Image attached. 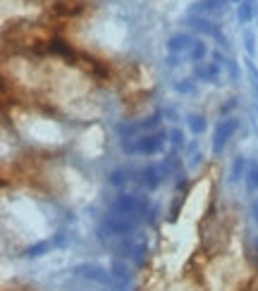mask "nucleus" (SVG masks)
<instances>
[{"instance_id":"f257e3e1","label":"nucleus","mask_w":258,"mask_h":291,"mask_svg":"<svg viewBox=\"0 0 258 291\" xmlns=\"http://www.w3.org/2000/svg\"><path fill=\"white\" fill-rule=\"evenodd\" d=\"M136 225H139V217L129 215V213H120V210H110L103 220V234L108 237H127V234H134L136 232Z\"/></svg>"},{"instance_id":"f03ea898","label":"nucleus","mask_w":258,"mask_h":291,"mask_svg":"<svg viewBox=\"0 0 258 291\" xmlns=\"http://www.w3.org/2000/svg\"><path fill=\"white\" fill-rule=\"evenodd\" d=\"M148 248V241L144 234L134 232V234H127V237H120V244H115V251H118L122 258H129L134 263H144V253Z\"/></svg>"},{"instance_id":"7ed1b4c3","label":"nucleus","mask_w":258,"mask_h":291,"mask_svg":"<svg viewBox=\"0 0 258 291\" xmlns=\"http://www.w3.org/2000/svg\"><path fill=\"white\" fill-rule=\"evenodd\" d=\"M165 143V131H156V134H144L139 139L122 141V148L129 153H141V155H153L160 151V146Z\"/></svg>"},{"instance_id":"20e7f679","label":"nucleus","mask_w":258,"mask_h":291,"mask_svg":"<svg viewBox=\"0 0 258 291\" xmlns=\"http://www.w3.org/2000/svg\"><path fill=\"white\" fill-rule=\"evenodd\" d=\"M115 210H120V213H129V215H146V210H148V203L144 201V198H139V196H120L118 201H115V205H112Z\"/></svg>"},{"instance_id":"39448f33","label":"nucleus","mask_w":258,"mask_h":291,"mask_svg":"<svg viewBox=\"0 0 258 291\" xmlns=\"http://www.w3.org/2000/svg\"><path fill=\"white\" fill-rule=\"evenodd\" d=\"M74 275L84 277V280H91V282H98V284H108V287H115V282L110 277V272H106L103 268H98L94 263H84V265H76L74 268Z\"/></svg>"},{"instance_id":"423d86ee","label":"nucleus","mask_w":258,"mask_h":291,"mask_svg":"<svg viewBox=\"0 0 258 291\" xmlns=\"http://www.w3.org/2000/svg\"><path fill=\"white\" fill-rule=\"evenodd\" d=\"M236 127H239V122H236L234 117H227V119H222V122L218 124V129H215V139H213V151L215 153H220L222 148H225V143L232 139V134L236 131Z\"/></svg>"},{"instance_id":"0eeeda50","label":"nucleus","mask_w":258,"mask_h":291,"mask_svg":"<svg viewBox=\"0 0 258 291\" xmlns=\"http://www.w3.org/2000/svg\"><path fill=\"white\" fill-rule=\"evenodd\" d=\"M160 182H162V170L156 167V165H150V167H146V170L141 172V184H144L146 189H156Z\"/></svg>"},{"instance_id":"6e6552de","label":"nucleus","mask_w":258,"mask_h":291,"mask_svg":"<svg viewBox=\"0 0 258 291\" xmlns=\"http://www.w3.org/2000/svg\"><path fill=\"white\" fill-rule=\"evenodd\" d=\"M192 45H194L192 38L186 33H177V36H172L170 41H168V50L170 53H182V50H189Z\"/></svg>"},{"instance_id":"1a4fd4ad","label":"nucleus","mask_w":258,"mask_h":291,"mask_svg":"<svg viewBox=\"0 0 258 291\" xmlns=\"http://www.w3.org/2000/svg\"><path fill=\"white\" fill-rule=\"evenodd\" d=\"M84 10V5L82 2H58L53 5V14H60V17H72V14H79V12Z\"/></svg>"},{"instance_id":"9d476101","label":"nucleus","mask_w":258,"mask_h":291,"mask_svg":"<svg viewBox=\"0 0 258 291\" xmlns=\"http://www.w3.org/2000/svg\"><path fill=\"white\" fill-rule=\"evenodd\" d=\"M189 24H192L196 31H204V33H208V36H218V38H220V31H218V29H215L208 19H204V17H192V19H189Z\"/></svg>"},{"instance_id":"9b49d317","label":"nucleus","mask_w":258,"mask_h":291,"mask_svg":"<svg viewBox=\"0 0 258 291\" xmlns=\"http://www.w3.org/2000/svg\"><path fill=\"white\" fill-rule=\"evenodd\" d=\"M218 72H220V69H218V62H210V65H204V67L196 69V74L201 76L204 81H215V79H218Z\"/></svg>"},{"instance_id":"f8f14e48","label":"nucleus","mask_w":258,"mask_h":291,"mask_svg":"<svg viewBox=\"0 0 258 291\" xmlns=\"http://www.w3.org/2000/svg\"><path fill=\"white\" fill-rule=\"evenodd\" d=\"M251 14H254V0H244L242 5H239V22L246 24L251 19Z\"/></svg>"},{"instance_id":"ddd939ff","label":"nucleus","mask_w":258,"mask_h":291,"mask_svg":"<svg viewBox=\"0 0 258 291\" xmlns=\"http://www.w3.org/2000/svg\"><path fill=\"white\" fill-rule=\"evenodd\" d=\"M189 127H192L194 134H204L206 129V119L201 115H189Z\"/></svg>"},{"instance_id":"4468645a","label":"nucleus","mask_w":258,"mask_h":291,"mask_svg":"<svg viewBox=\"0 0 258 291\" xmlns=\"http://www.w3.org/2000/svg\"><path fill=\"white\" fill-rule=\"evenodd\" d=\"M110 270L115 272V277H118L120 282H127V280H129V272H127V268H124V265H122L120 260H115V263L110 265Z\"/></svg>"},{"instance_id":"2eb2a0df","label":"nucleus","mask_w":258,"mask_h":291,"mask_svg":"<svg viewBox=\"0 0 258 291\" xmlns=\"http://www.w3.org/2000/svg\"><path fill=\"white\" fill-rule=\"evenodd\" d=\"M206 53H208V48H206L204 41H198V43L192 45V60H196V62H198V60H204Z\"/></svg>"},{"instance_id":"dca6fc26","label":"nucleus","mask_w":258,"mask_h":291,"mask_svg":"<svg viewBox=\"0 0 258 291\" xmlns=\"http://www.w3.org/2000/svg\"><path fill=\"white\" fill-rule=\"evenodd\" d=\"M248 189L258 191V165H251V170H248Z\"/></svg>"},{"instance_id":"f3484780","label":"nucleus","mask_w":258,"mask_h":291,"mask_svg":"<svg viewBox=\"0 0 258 291\" xmlns=\"http://www.w3.org/2000/svg\"><path fill=\"white\" fill-rule=\"evenodd\" d=\"M244 165H246V162H244V158H236V160H234V167H232V182H236V179L242 177V172H244Z\"/></svg>"},{"instance_id":"a211bd4d","label":"nucleus","mask_w":258,"mask_h":291,"mask_svg":"<svg viewBox=\"0 0 258 291\" xmlns=\"http://www.w3.org/2000/svg\"><path fill=\"white\" fill-rule=\"evenodd\" d=\"M48 248H50V244H48V241H41V244H36V246L26 248V256H41L43 251H48Z\"/></svg>"},{"instance_id":"6ab92c4d","label":"nucleus","mask_w":258,"mask_h":291,"mask_svg":"<svg viewBox=\"0 0 258 291\" xmlns=\"http://www.w3.org/2000/svg\"><path fill=\"white\" fill-rule=\"evenodd\" d=\"M127 179H129V177H124V172H122V170H115V172L110 174V184H112V186H122Z\"/></svg>"},{"instance_id":"aec40b11","label":"nucleus","mask_w":258,"mask_h":291,"mask_svg":"<svg viewBox=\"0 0 258 291\" xmlns=\"http://www.w3.org/2000/svg\"><path fill=\"white\" fill-rule=\"evenodd\" d=\"M246 69H248V76H251V81H254V88H256V93H258V69L251 62H246Z\"/></svg>"},{"instance_id":"412c9836","label":"nucleus","mask_w":258,"mask_h":291,"mask_svg":"<svg viewBox=\"0 0 258 291\" xmlns=\"http://www.w3.org/2000/svg\"><path fill=\"white\" fill-rule=\"evenodd\" d=\"M206 7H210V10H220V7H225V0H206Z\"/></svg>"},{"instance_id":"4be33fe9","label":"nucleus","mask_w":258,"mask_h":291,"mask_svg":"<svg viewBox=\"0 0 258 291\" xmlns=\"http://www.w3.org/2000/svg\"><path fill=\"white\" fill-rule=\"evenodd\" d=\"M172 143H174V146H182V131H172Z\"/></svg>"},{"instance_id":"5701e85b","label":"nucleus","mask_w":258,"mask_h":291,"mask_svg":"<svg viewBox=\"0 0 258 291\" xmlns=\"http://www.w3.org/2000/svg\"><path fill=\"white\" fill-rule=\"evenodd\" d=\"M246 50L248 53L254 50V36H251V33H246Z\"/></svg>"},{"instance_id":"b1692460","label":"nucleus","mask_w":258,"mask_h":291,"mask_svg":"<svg viewBox=\"0 0 258 291\" xmlns=\"http://www.w3.org/2000/svg\"><path fill=\"white\" fill-rule=\"evenodd\" d=\"M177 88L180 91H192V84H177Z\"/></svg>"},{"instance_id":"393cba45","label":"nucleus","mask_w":258,"mask_h":291,"mask_svg":"<svg viewBox=\"0 0 258 291\" xmlns=\"http://www.w3.org/2000/svg\"><path fill=\"white\" fill-rule=\"evenodd\" d=\"M254 215H256V220H258V201L254 203Z\"/></svg>"},{"instance_id":"a878e982","label":"nucleus","mask_w":258,"mask_h":291,"mask_svg":"<svg viewBox=\"0 0 258 291\" xmlns=\"http://www.w3.org/2000/svg\"><path fill=\"white\" fill-rule=\"evenodd\" d=\"M234 2H242V0H234Z\"/></svg>"},{"instance_id":"bb28decb","label":"nucleus","mask_w":258,"mask_h":291,"mask_svg":"<svg viewBox=\"0 0 258 291\" xmlns=\"http://www.w3.org/2000/svg\"><path fill=\"white\" fill-rule=\"evenodd\" d=\"M256 246H258V244H256Z\"/></svg>"}]
</instances>
